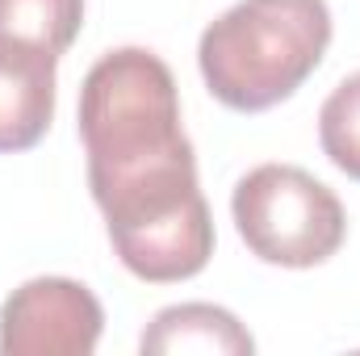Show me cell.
<instances>
[{"label": "cell", "mask_w": 360, "mask_h": 356, "mask_svg": "<svg viewBox=\"0 0 360 356\" xmlns=\"http://www.w3.org/2000/svg\"><path fill=\"white\" fill-rule=\"evenodd\" d=\"M89 189L117 260L139 281H188L214 256V218L180 126L172 68L147 46L101 55L80 84Z\"/></svg>", "instance_id": "6da1fadb"}, {"label": "cell", "mask_w": 360, "mask_h": 356, "mask_svg": "<svg viewBox=\"0 0 360 356\" xmlns=\"http://www.w3.org/2000/svg\"><path fill=\"white\" fill-rule=\"evenodd\" d=\"M327 46V0H239L205 25L197 68L214 101L235 113H264L319 72Z\"/></svg>", "instance_id": "7a4b0ae2"}, {"label": "cell", "mask_w": 360, "mask_h": 356, "mask_svg": "<svg viewBox=\"0 0 360 356\" xmlns=\"http://www.w3.org/2000/svg\"><path fill=\"white\" fill-rule=\"evenodd\" d=\"M231 214L248 252L276 268H314L344 248L340 197L293 164H260L235 184Z\"/></svg>", "instance_id": "3957f363"}, {"label": "cell", "mask_w": 360, "mask_h": 356, "mask_svg": "<svg viewBox=\"0 0 360 356\" xmlns=\"http://www.w3.org/2000/svg\"><path fill=\"white\" fill-rule=\"evenodd\" d=\"M105 310L89 285L72 276H34L0 306L4 356H89L96 352Z\"/></svg>", "instance_id": "277c9868"}, {"label": "cell", "mask_w": 360, "mask_h": 356, "mask_svg": "<svg viewBox=\"0 0 360 356\" xmlns=\"http://www.w3.org/2000/svg\"><path fill=\"white\" fill-rule=\"evenodd\" d=\"M55 63L59 55L0 38V155L42 143L55 117Z\"/></svg>", "instance_id": "5b68a950"}, {"label": "cell", "mask_w": 360, "mask_h": 356, "mask_svg": "<svg viewBox=\"0 0 360 356\" xmlns=\"http://www.w3.org/2000/svg\"><path fill=\"white\" fill-rule=\"evenodd\" d=\"M143 356H252V331L214 302H180L151 319L139 340Z\"/></svg>", "instance_id": "8992f818"}, {"label": "cell", "mask_w": 360, "mask_h": 356, "mask_svg": "<svg viewBox=\"0 0 360 356\" xmlns=\"http://www.w3.org/2000/svg\"><path fill=\"white\" fill-rule=\"evenodd\" d=\"M84 25V0H0V38L63 55Z\"/></svg>", "instance_id": "52a82bcc"}, {"label": "cell", "mask_w": 360, "mask_h": 356, "mask_svg": "<svg viewBox=\"0 0 360 356\" xmlns=\"http://www.w3.org/2000/svg\"><path fill=\"white\" fill-rule=\"evenodd\" d=\"M319 143L323 155L344 172L360 180V72L340 80L335 92L319 109Z\"/></svg>", "instance_id": "ba28073f"}]
</instances>
